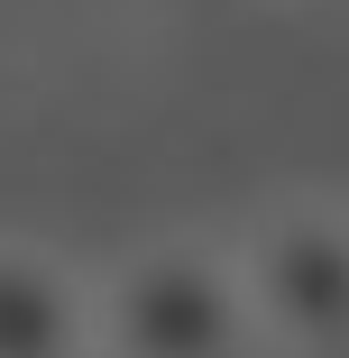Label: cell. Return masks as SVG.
<instances>
[{
    "label": "cell",
    "mask_w": 349,
    "mask_h": 358,
    "mask_svg": "<svg viewBox=\"0 0 349 358\" xmlns=\"http://www.w3.org/2000/svg\"><path fill=\"white\" fill-rule=\"evenodd\" d=\"M92 358H266L239 257L212 239H148L92 275Z\"/></svg>",
    "instance_id": "6da1fadb"
},
{
    "label": "cell",
    "mask_w": 349,
    "mask_h": 358,
    "mask_svg": "<svg viewBox=\"0 0 349 358\" xmlns=\"http://www.w3.org/2000/svg\"><path fill=\"white\" fill-rule=\"evenodd\" d=\"M230 257L266 358H349V211L285 202Z\"/></svg>",
    "instance_id": "7a4b0ae2"
},
{
    "label": "cell",
    "mask_w": 349,
    "mask_h": 358,
    "mask_svg": "<svg viewBox=\"0 0 349 358\" xmlns=\"http://www.w3.org/2000/svg\"><path fill=\"white\" fill-rule=\"evenodd\" d=\"M0 358H92V275L46 239H0Z\"/></svg>",
    "instance_id": "3957f363"
}]
</instances>
